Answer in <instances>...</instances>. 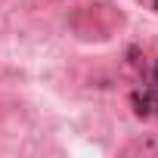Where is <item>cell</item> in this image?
<instances>
[{
  "instance_id": "7a4b0ae2",
  "label": "cell",
  "mask_w": 158,
  "mask_h": 158,
  "mask_svg": "<svg viewBox=\"0 0 158 158\" xmlns=\"http://www.w3.org/2000/svg\"><path fill=\"white\" fill-rule=\"evenodd\" d=\"M149 6H152V10H155V13H158V0H149Z\"/></svg>"
},
{
  "instance_id": "6da1fadb",
  "label": "cell",
  "mask_w": 158,
  "mask_h": 158,
  "mask_svg": "<svg viewBox=\"0 0 158 158\" xmlns=\"http://www.w3.org/2000/svg\"><path fill=\"white\" fill-rule=\"evenodd\" d=\"M133 106L139 115H149L152 109H158V93L155 90H146V93H133Z\"/></svg>"
}]
</instances>
